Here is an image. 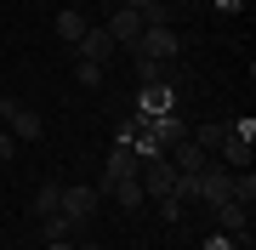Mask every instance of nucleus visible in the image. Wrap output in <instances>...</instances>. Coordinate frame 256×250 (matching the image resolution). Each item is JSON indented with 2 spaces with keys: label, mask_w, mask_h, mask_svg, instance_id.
<instances>
[{
  "label": "nucleus",
  "mask_w": 256,
  "mask_h": 250,
  "mask_svg": "<svg viewBox=\"0 0 256 250\" xmlns=\"http://www.w3.org/2000/svg\"><path fill=\"white\" fill-rule=\"evenodd\" d=\"M0 120H6V131H12L18 142H34L40 131H46V125H40V114H34V108H23L18 97H0Z\"/></svg>",
  "instance_id": "f257e3e1"
},
{
  "label": "nucleus",
  "mask_w": 256,
  "mask_h": 250,
  "mask_svg": "<svg viewBox=\"0 0 256 250\" xmlns=\"http://www.w3.org/2000/svg\"><path fill=\"white\" fill-rule=\"evenodd\" d=\"M97 205H102V194H97V188H68V182H63V205H57V211H63L74 228H92Z\"/></svg>",
  "instance_id": "f03ea898"
},
{
  "label": "nucleus",
  "mask_w": 256,
  "mask_h": 250,
  "mask_svg": "<svg viewBox=\"0 0 256 250\" xmlns=\"http://www.w3.org/2000/svg\"><path fill=\"white\" fill-rule=\"evenodd\" d=\"M222 199H234V171L222 159H210L200 171V205H222Z\"/></svg>",
  "instance_id": "7ed1b4c3"
},
{
  "label": "nucleus",
  "mask_w": 256,
  "mask_h": 250,
  "mask_svg": "<svg viewBox=\"0 0 256 250\" xmlns=\"http://www.w3.org/2000/svg\"><path fill=\"white\" fill-rule=\"evenodd\" d=\"M210 216H216V228L228 233V239H245V245H250V205L222 199V205H210Z\"/></svg>",
  "instance_id": "20e7f679"
},
{
  "label": "nucleus",
  "mask_w": 256,
  "mask_h": 250,
  "mask_svg": "<svg viewBox=\"0 0 256 250\" xmlns=\"http://www.w3.org/2000/svg\"><path fill=\"white\" fill-rule=\"evenodd\" d=\"M137 176H142V194H148V199H165V194L176 188V165H171L165 154H160V159H142Z\"/></svg>",
  "instance_id": "39448f33"
},
{
  "label": "nucleus",
  "mask_w": 256,
  "mask_h": 250,
  "mask_svg": "<svg viewBox=\"0 0 256 250\" xmlns=\"http://www.w3.org/2000/svg\"><path fill=\"white\" fill-rule=\"evenodd\" d=\"M74 51H80V63H97V68H108L120 46L108 40V28H86V34L74 40Z\"/></svg>",
  "instance_id": "423d86ee"
},
{
  "label": "nucleus",
  "mask_w": 256,
  "mask_h": 250,
  "mask_svg": "<svg viewBox=\"0 0 256 250\" xmlns=\"http://www.w3.org/2000/svg\"><path fill=\"white\" fill-rule=\"evenodd\" d=\"M102 28H108V40H114V46L120 51H131V46H137V34H142V17H137V11H126V6H114L108 11V23H102Z\"/></svg>",
  "instance_id": "0eeeda50"
},
{
  "label": "nucleus",
  "mask_w": 256,
  "mask_h": 250,
  "mask_svg": "<svg viewBox=\"0 0 256 250\" xmlns=\"http://www.w3.org/2000/svg\"><path fill=\"white\" fill-rule=\"evenodd\" d=\"M165 159H171V165L182 171V176H200V171H205V165H210L216 154H205V148H200L194 137H182V142H171V148H165Z\"/></svg>",
  "instance_id": "6e6552de"
},
{
  "label": "nucleus",
  "mask_w": 256,
  "mask_h": 250,
  "mask_svg": "<svg viewBox=\"0 0 256 250\" xmlns=\"http://www.w3.org/2000/svg\"><path fill=\"white\" fill-rule=\"evenodd\" d=\"M142 171V159H137V148H131V142H114V154H108V171H102V182H97V194L108 182H120V176H137Z\"/></svg>",
  "instance_id": "1a4fd4ad"
},
{
  "label": "nucleus",
  "mask_w": 256,
  "mask_h": 250,
  "mask_svg": "<svg viewBox=\"0 0 256 250\" xmlns=\"http://www.w3.org/2000/svg\"><path fill=\"white\" fill-rule=\"evenodd\" d=\"M102 194H108L120 211H142V205H148V194H142V176H120V182H108Z\"/></svg>",
  "instance_id": "9d476101"
},
{
  "label": "nucleus",
  "mask_w": 256,
  "mask_h": 250,
  "mask_svg": "<svg viewBox=\"0 0 256 250\" xmlns=\"http://www.w3.org/2000/svg\"><path fill=\"white\" fill-rule=\"evenodd\" d=\"M171 108H176V91H171V85H142V91H137V114H142V120L171 114Z\"/></svg>",
  "instance_id": "9b49d317"
},
{
  "label": "nucleus",
  "mask_w": 256,
  "mask_h": 250,
  "mask_svg": "<svg viewBox=\"0 0 256 250\" xmlns=\"http://www.w3.org/2000/svg\"><path fill=\"white\" fill-rule=\"evenodd\" d=\"M148 137H154L160 148H171V142H182V137H188V125H182V114L171 108V114H154V120H148Z\"/></svg>",
  "instance_id": "f8f14e48"
},
{
  "label": "nucleus",
  "mask_w": 256,
  "mask_h": 250,
  "mask_svg": "<svg viewBox=\"0 0 256 250\" xmlns=\"http://www.w3.org/2000/svg\"><path fill=\"white\" fill-rule=\"evenodd\" d=\"M228 131H234V120H205L200 131H188V137H194V142H200V148H205V154H216V148H222V142H228Z\"/></svg>",
  "instance_id": "ddd939ff"
},
{
  "label": "nucleus",
  "mask_w": 256,
  "mask_h": 250,
  "mask_svg": "<svg viewBox=\"0 0 256 250\" xmlns=\"http://www.w3.org/2000/svg\"><path fill=\"white\" fill-rule=\"evenodd\" d=\"M86 28H92V23H86V11H74V6H63V11H57V34H63L68 46L86 34Z\"/></svg>",
  "instance_id": "4468645a"
},
{
  "label": "nucleus",
  "mask_w": 256,
  "mask_h": 250,
  "mask_svg": "<svg viewBox=\"0 0 256 250\" xmlns=\"http://www.w3.org/2000/svg\"><path fill=\"white\" fill-rule=\"evenodd\" d=\"M57 205H63V182H40L34 188V216H57Z\"/></svg>",
  "instance_id": "2eb2a0df"
},
{
  "label": "nucleus",
  "mask_w": 256,
  "mask_h": 250,
  "mask_svg": "<svg viewBox=\"0 0 256 250\" xmlns=\"http://www.w3.org/2000/svg\"><path fill=\"white\" fill-rule=\"evenodd\" d=\"M40 233H46V245H57V239H74V233H80V228H74L68 216L57 211V216H40Z\"/></svg>",
  "instance_id": "dca6fc26"
},
{
  "label": "nucleus",
  "mask_w": 256,
  "mask_h": 250,
  "mask_svg": "<svg viewBox=\"0 0 256 250\" xmlns=\"http://www.w3.org/2000/svg\"><path fill=\"white\" fill-rule=\"evenodd\" d=\"M74 80H80L86 91H97V85L108 80V68H97V63H74Z\"/></svg>",
  "instance_id": "f3484780"
},
{
  "label": "nucleus",
  "mask_w": 256,
  "mask_h": 250,
  "mask_svg": "<svg viewBox=\"0 0 256 250\" xmlns=\"http://www.w3.org/2000/svg\"><path fill=\"white\" fill-rule=\"evenodd\" d=\"M234 199H239V205L256 199V171H234Z\"/></svg>",
  "instance_id": "a211bd4d"
},
{
  "label": "nucleus",
  "mask_w": 256,
  "mask_h": 250,
  "mask_svg": "<svg viewBox=\"0 0 256 250\" xmlns=\"http://www.w3.org/2000/svg\"><path fill=\"white\" fill-rule=\"evenodd\" d=\"M154 205H160V216H165V222H182V216H188V205L176 199V194H165V199H154Z\"/></svg>",
  "instance_id": "6ab92c4d"
},
{
  "label": "nucleus",
  "mask_w": 256,
  "mask_h": 250,
  "mask_svg": "<svg viewBox=\"0 0 256 250\" xmlns=\"http://www.w3.org/2000/svg\"><path fill=\"white\" fill-rule=\"evenodd\" d=\"M12 154H18V137H12V131H6V125H0V165H6V159H12Z\"/></svg>",
  "instance_id": "aec40b11"
},
{
  "label": "nucleus",
  "mask_w": 256,
  "mask_h": 250,
  "mask_svg": "<svg viewBox=\"0 0 256 250\" xmlns=\"http://www.w3.org/2000/svg\"><path fill=\"white\" fill-rule=\"evenodd\" d=\"M52 250H74V245H68V239H57V245H52Z\"/></svg>",
  "instance_id": "412c9836"
},
{
  "label": "nucleus",
  "mask_w": 256,
  "mask_h": 250,
  "mask_svg": "<svg viewBox=\"0 0 256 250\" xmlns=\"http://www.w3.org/2000/svg\"><path fill=\"white\" fill-rule=\"evenodd\" d=\"M102 6H108V11H114V6H120V0H102Z\"/></svg>",
  "instance_id": "4be33fe9"
}]
</instances>
